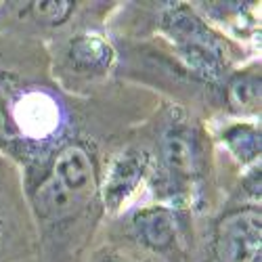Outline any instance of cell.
I'll return each instance as SVG.
<instances>
[{"label": "cell", "instance_id": "obj_1", "mask_svg": "<svg viewBox=\"0 0 262 262\" xmlns=\"http://www.w3.org/2000/svg\"><path fill=\"white\" fill-rule=\"evenodd\" d=\"M19 172L40 262L86 260L84 254L105 218L97 145L72 133Z\"/></svg>", "mask_w": 262, "mask_h": 262}, {"label": "cell", "instance_id": "obj_2", "mask_svg": "<svg viewBox=\"0 0 262 262\" xmlns=\"http://www.w3.org/2000/svg\"><path fill=\"white\" fill-rule=\"evenodd\" d=\"M151 156L147 202L204 214L214 191V141L208 122L189 109L166 103L149 122Z\"/></svg>", "mask_w": 262, "mask_h": 262}, {"label": "cell", "instance_id": "obj_3", "mask_svg": "<svg viewBox=\"0 0 262 262\" xmlns=\"http://www.w3.org/2000/svg\"><path fill=\"white\" fill-rule=\"evenodd\" d=\"M156 30L183 70L212 91H221L227 76L244 63L246 49L210 26L189 3H162Z\"/></svg>", "mask_w": 262, "mask_h": 262}, {"label": "cell", "instance_id": "obj_4", "mask_svg": "<svg viewBox=\"0 0 262 262\" xmlns=\"http://www.w3.org/2000/svg\"><path fill=\"white\" fill-rule=\"evenodd\" d=\"M195 214L158 202H145L114 218L116 237L162 262H191L195 250Z\"/></svg>", "mask_w": 262, "mask_h": 262}, {"label": "cell", "instance_id": "obj_5", "mask_svg": "<svg viewBox=\"0 0 262 262\" xmlns=\"http://www.w3.org/2000/svg\"><path fill=\"white\" fill-rule=\"evenodd\" d=\"M202 262H262V208L227 202L208 231Z\"/></svg>", "mask_w": 262, "mask_h": 262}, {"label": "cell", "instance_id": "obj_6", "mask_svg": "<svg viewBox=\"0 0 262 262\" xmlns=\"http://www.w3.org/2000/svg\"><path fill=\"white\" fill-rule=\"evenodd\" d=\"M151 156L143 141H130L107 160L101 172V204L105 218H118L147 202Z\"/></svg>", "mask_w": 262, "mask_h": 262}, {"label": "cell", "instance_id": "obj_7", "mask_svg": "<svg viewBox=\"0 0 262 262\" xmlns=\"http://www.w3.org/2000/svg\"><path fill=\"white\" fill-rule=\"evenodd\" d=\"M36 254V233L21 187L19 168L0 156V262H21Z\"/></svg>", "mask_w": 262, "mask_h": 262}, {"label": "cell", "instance_id": "obj_8", "mask_svg": "<svg viewBox=\"0 0 262 262\" xmlns=\"http://www.w3.org/2000/svg\"><path fill=\"white\" fill-rule=\"evenodd\" d=\"M57 80L65 86L68 80L76 84H97L105 80L116 68L118 51L103 32L99 30H78L63 42L57 53Z\"/></svg>", "mask_w": 262, "mask_h": 262}, {"label": "cell", "instance_id": "obj_9", "mask_svg": "<svg viewBox=\"0 0 262 262\" xmlns=\"http://www.w3.org/2000/svg\"><path fill=\"white\" fill-rule=\"evenodd\" d=\"M202 17L239 47H260V3H195Z\"/></svg>", "mask_w": 262, "mask_h": 262}, {"label": "cell", "instance_id": "obj_10", "mask_svg": "<svg viewBox=\"0 0 262 262\" xmlns=\"http://www.w3.org/2000/svg\"><path fill=\"white\" fill-rule=\"evenodd\" d=\"M262 74L260 57H252L227 76L223 82V103L229 118L237 120H260L262 103Z\"/></svg>", "mask_w": 262, "mask_h": 262}, {"label": "cell", "instance_id": "obj_11", "mask_svg": "<svg viewBox=\"0 0 262 262\" xmlns=\"http://www.w3.org/2000/svg\"><path fill=\"white\" fill-rule=\"evenodd\" d=\"M210 135L214 141V147L218 145L229 160L242 170H248L256 164H260L262 154V130L260 120H237L227 118L218 122L214 128L208 124Z\"/></svg>", "mask_w": 262, "mask_h": 262}, {"label": "cell", "instance_id": "obj_12", "mask_svg": "<svg viewBox=\"0 0 262 262\" xmlns=\"http://www.w3.org/2000/svg\"><path fill=\"white\" fill-rule=\"evenodd\" d=\"M78 5L80 3H74V0H36V3H26L24 13L42 28L57 30L70 24L78 11Z\"/></svg>", "mask_w": 262, "mask_h": 262}, {"label": "cell", "instance_id": "obj_13", "mask_svg": "<svg viewBox=\"0 0 262 262\" xmlns=\"http://www.w3.org/2000/svg\"><path fill=\"white\" fill-rule=\"evenodd\" d=\"M84 262H162L158 258H151L143 254L141 250L128 246L126 242H120L116 237H109L107 242L99 244Z\"/></svg>", "mask_w": 262, "mask_h": 262}, {"label": "cell", "instance_id": "obj_14", "mask_svg": "<svg viewBox=\"0 0 262 262\" xmlns=\"http://www.w3.org/2000/svg\"><path fill=\"white\" fill-rule=\"evenodd\" d=\"M262 195V174H260V164L242 170L239 177V185L233 193L231 202H250V204H260Z\"/></svg>", "mask_w": 262, "mask_h": 262}, {"label": "cell", "instance_id": "obj_15", "mask_svg": "<svg viewBox=\"0 0 262 262\" xmlns=\"http://www.w3.org/2000/svg\"><path fill=\"white\" fill-rule=\"evenodd\" d=\"M0 5H3V3H0Z\"/></svg>", "mask_w": 262, "mask_h": 262}]
</instances>
